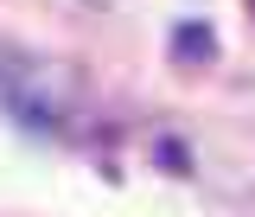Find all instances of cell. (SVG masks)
<instances>
[{
  "instance_id": "obj_1",
  "label": "cell",
  "mask_w": 255,
  "mask_h": 217,
  "mask_svg": "<svg viewBox=\"0 0 255 217\" xmlns=\"http://www.w3.org/2000/svg\"><path fill=\"white\" fill-rule=\"evenodd\" d=\"M211 38H217V32L204 26V19H185V26L172 32V51H179L185 64H198V58H211Z\"/></svg>"
},
{
  "instance_id": "obj_2",
  "label": "cell",
  "mask_w": 255,
  "mask_h": 217,
  "mask_svg": "<svg viewBox=\"0 0 255 217\" xmlns=\"http://www.w3.org/2000/svg\"><path fill=\"white\" fill-rule=\"evenodd\" d=\"M159 166H179V173H185V166H191L185 141H159Z\"/></svg>"
},
{
  "instance_id": "obj_3",
  "label": "cell",
  "mask_w": 255,
  "mask_h": 217,
  "mask_svg": "<svg viewBox=\"0 0 255 217\" xmlns=\"http://www.w3.org/2000/svg\"><path fill=\"white\" fill-rule=\"evenodd\" d=\"M249 6H255V0H249Z\"/></svg>"
}]
</instances>
